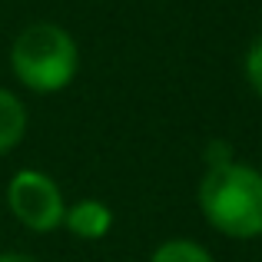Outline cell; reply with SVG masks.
Wrapping results in <instances>:
<instances>
[{"label":"cell","instance_id":"7a4b0ae2","mask_svg":"<svg viewBox=\"0 0 262 262\" xmlns=\"http://www.w3.org/2000/svg\"><path fill=\"white\" fill-rule=\"evenodd\" d=\"M10 73L27 93H63L80 73V43L57 20H33L10 40Z\"/></svg>","mask_w":262,"mask_h":262},{"label":"cell","instance_id":"5b68a950","mask_svg":"<svg viewBox=\"0 0 262 262\" xmlns=\"http://www.w3.org/2000/svg\"><path fill=\"white\" fill-rule=\"evenodd\" d=\"M27 129H30V110L24 96L10 86H0V160L27 140Z\"/></svg>","mask_w":262,"mask_h":262},{"label":"cell","instance_id":"9c48e42d","mask_svg":"<svg viewBox=\"0 0 262 262\" xmlns=\"http://www.w3.org/2000/svg\"><path fill=\"white\" fill-rule=\"evenodd\" d=\"M0 262H37V259L27 252H0Z\"/></svg>","mask_w":262,"mask_h":262},{"label":"cell","instance_id":"8992f818","mask_svg":"<svg viewBox=\"0 0 262 262\" xmlns=\"http://www.w3.org/2000/svg\"><path fill=\"white\" fill-rule=\"evenodd\" d=\"M146 262H216L209 249L196 239H186V236H173V239H163L153 252H149Z\"/></svg>","mask_w":262,"mask_h":262},{"label":"cell","instance_id":"277c9868","mask_svg":"<svg viewBox=\"0 0 262 262\" xmlns=\"http://www.w3.org/2000/svg\"><path fill=\"white\" fill-rule=\"evenodd\" d=\"M116 226V212L106 199L96 196H80L73 203H67L63 229L80 243H103Z\"/></svg>","mask_w":262,"mask_h":262},{"label":"cell","instance_id":"ba28073f","mask_svg":"<svg viewBox=\"0 0 262 262\" xmlns=\"http://www.w3.org/2000/svg\"><path fill=\"white\" fill-rule=\"evenodd\" d=\"M203 169H216V166H226V163L236 160V146H232L229 140H223V136H216V140H209L203 146Z\"/></svg>","mask_w":262,"mask_h":262},{"label":"cell","instance_id":"3957f363","mask_svg":"<svg viewBox=\"0 0 262 262\" xmlns=\"http://www.w3.org/2000/svg\"><path fill=\"white\" fill-rule=\"evenodd\" d=\"M7 209L17 219V226H24L33 236H50V232L63 229V216H67V203L60 183L50 173L37 166H24L7 179Z\"/></svg>","mask_w":262,"mask_h":262},{"label":"cell","instance_id":"30bf717a","mask_svg":"<svg viewBox=\"0 0 262 262\" xmlns=\"http://www.w3.org/2000/svg\"><path fill=\"white\" fill-rule=\"evenodd\" d=\"M259 173H262V163H259Z\"/></svg>","mask_w":262,"mask_h":262},{"label":"cell","instance_id":"6da1fadb","mask_svg":"<svg viewBox=\"0 0 262 262\" xmlns=\"http://www.w3.org/2000/svg\"><path fill=\"white\" fill-rule=\"evenodd\" d=\"M196 206L212 232L236 243L262 239V173L259 166L232 160L226 166L203 169L196 186Z\"/></svg>","mask_w":262,"mask_h":262},{"label":"cell","instance_id":"52a82bcc","mask_svg":"<svg viewBox=\"0 0 262 262\" xmlns=\"http://www.w3.org/2000/svg\"><path fill=\"white\" fill-rule=\"evenodd\" d=\"M243 77H246V86L262 100V33L243 53Z\"/></svg>","mask_w":262,"mask_h":262}]
</instances>
